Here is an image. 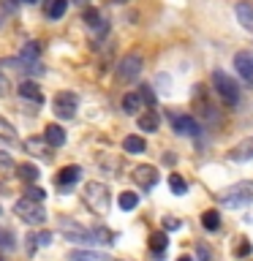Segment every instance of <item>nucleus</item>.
I'll list each match as a JSON object with an SVG mask.
<instances>
[{
  "mask_svg": "<svg viewBox=\"0 0 253 261\" xmlns=\"http://www.w3.org/2000/svg\"><path fill=\"white\" fill-rule=\"evenodd\" d=\"M109 188L104 182H87L85 191H82V201L87 204L90 212H95V215H106L109 212Z\"/></svg>",
  "mask_w": 253,
  "mask_h": 261,
  "instance_id": "1",
  "label": "nucleus"
},
{
  "mask_svg": "<svg viewBox=\"0 0 253 261\" xmlns=\"http://www.w3.org/2000/svg\"><path fill=\"white\" fill-rule=\"evenodd\" d=\"M171 125H174V130L180 136H199L201 134V125L191 117V114H174V117H171Z\"/></svg>",
  "mask_w": 253,
  "mask_h": 261,
  "instance_id": "7",
  "label": "nucleus"
},
{
  "mask_svg": "<svg viewBox=\"0 0 253 261\" xmlns=\"http://www.w3.org/2000/svg\"><path fill=\"white\" fill-rule=\"evenodd\" d=\"M0 261H3V258H0Z\"/></svg>",
  "mask_w": 253,
  "mask_h": 261,
  "instance_id": "42",
  "label": "nucleus"
},
{
  "mask_svg": "<svg viewBox=\"0 0 253 261\" xmlns=\"http://www.w3.org/2000/svg\"><path fill=\"white\" fill-rule=\"evenodd\" d=\"M65 8H68V0H52L46 8V16L49 19H60V16L65 14Z\"/></svg>",
  "mask_w": 253,
  "mask_h": 261,
  "instance_id": "27",
  "label": "nucleus"
},
{
  "mask_svg": "<svg viewBox=\"0 0 253 261\" xmlns=\"http://www.w3.org/2000/svg\"><path fill=\"white\" fill-rule=\"evenodd\" d=\"M79 177H82L79 166H63L60 171H57V185H73Z\"/></svg>",
  "mask_w": 253,
  "mask_h": 261,
  "instance_id": "16",
  "label": "nucleus"
},
{
  "mask_svg": "<svg viewBox=\"0 0 253 261\" xmlns=\"http://www.w3.org/2000/svg\"><path fill=\"white\" fill-rule=\"evenodd\" d=\"M166 248H169V237H166V231H155V234L150 237V250L161 258L163 253H166Z\"/></svg>",
  "mask_w": 253,
  "mask_h": 261,
  "instance_id": "20",
  "label": "nucleus"
},
{
  "mask_svg": "<svg viewBox=\"0 0 253 261\" xmlns=\"http://www.w3.org/2000/svg\"><path fill=\"white\" fill-rule=\"evenodd\" d=\"M237 19L245 30L253 33V6L250 3H237Z\"/></svg>",
  "mask_w": 253,
  "mask_h": 261,
  "instance_id": "17",
  "label": "nucleus"
},
{
  "mask_svg": "<svg viewBox=\"0 0 253 261\" xmlns=\"http://www.w3.org/2000/svg\"><path fill=\"white\" fill-rule=\"evenodd\" d=\"M134 179H136V185H142L144 191H150V188L158 182V169L155 166H136L134 169Z\"/></svg>",
  "mask_w": 253,
  "mask_h": 261,
  "instance_id": "11",
  "label": "nucleus"
},
{
  "mask_svg": "<svg viewBox=\"0 0 253 261\" xmlns=\"http://www.w3.org/2000/svg\"><path fill=\"white\" fill-rule=\"evenodd\" d=\"M117 204H120V210L131 212V210H136V204H139V196H136L134 191H122V193H120V199H117Z\"/></svg>",
  "mask_w": 253,
  "mask_h": 261,
  "instance_id": "26",
  "label": "nucleus"
},
{
  "mask_svg": "<svg viewBox=\"0 0 253 261\" xmlns=\"http://www.w3.org/2000/svg\"><path fill=\"white\" fill-rule=\"evenodd\" d=\"M177 261H193V258H191V256H180Z\"/></svg>",
  "mask_w": 253,
  "mask_h": 261,
  "instance_id": "38",
  "label": "nucleus"
},
{
  "mask_svg": "<svg viewBox=\"0 0 253 261\" xmlns=\"http://www.w3.org/2000/svg\"><path fill=\"white\" fill-rule=\"evenodd\" d=\"M82 19H85L87 28H93V30H98V33H106V24L101 22V14H98V8H85Z\"/></svg>",
  "mask_w": 253,
  "mask_h": 261,
  "instance_id": "18",
  "label": "nucleus"
},
{
  "mask_svg": "<svg viewBox=\"0 0 253 261\" xmlns=\"http://www.w3.org/2000/svg\"><path fill=\"white\" fill-rule=\"evenodd\" d=\"M24 3H30V6H36V3H41V0H24Z\"/></svg>",
  "mask_w": 253,
  "mask_h": 261,
  "instance_id": "39",
  "label": "nucleus"
},
{
  "mask_svg": "<svg viewBox=\"0 0 253 261\" xmlns=\"http://www.w3.org/2000/svg\"><path fill=\"white\" fill-rule=\"evenodd\" d=\"M71 261H117V258H112V256H104V253H95V250H73Z\"/></svg>",
  "mask_w": 253,
  "mask_h": 261,
  "instance_id": "19",
  "label": "nucleus"
},
{
  "mask_svg": "<svg viewBox=\"0 0 253 261\" xmlns=\"http://www.w3.org/2000/svg\"><path fill=\"white\" fill-rule=\"evenodd\" d=\"M212 85H215L218 95L223 98L226 103H237V101H240V87H237V82L229 76L226 71H215V73H212Z\"/></svg>",
  "mask_w": 253,
  "mask_h": 261,
  "instance_id": "4",
  "label": "nucleus"
},
{
  "mask_svg": "<svg viewBox=\"0 0 253 261\" xmlns=\"http://www.w3.org/2000/svg\"><path fill=\"white\" fill-rule=\"evenodd\" d=\"M201 226L207 228V231H218L220 228V212L218 210H207L201 215Z\"/></svg>",
  "mask_w": 253,
  "mask_h": 261,
  "instance_id": "25",
  "label": "nucleus"
},
{
  "mask_svg": "<svg viewBox=\"0 0 253 261\" xmlns=\"http://www.w3.org/2000/svg\"><path fill=\"white\" fill-rule=\"evenodd\" d=\"M38 55H41V44H38V41H28V44L22 46L19 60H24V63H38Z\"/></svg>",
  "mask_w": 253,
  "mask_h": 261,
  "instance_id": "23",
  "label": "nucleus"
},
{
  "mask_svg": "<svg viewBox=\"0 0 253 261\" xmlns=\"http://www.w3.org/2000/svg\"><path fill=\"white\" fill-rule=\"evenodd\" d=\"M139 98H142V103L144 106H155V93H153V87L150 85H142V90H139Z\"/></svg>",
  "mask_w": 253,
  "mask_h": 261,
  "instance_id": "31",
  "label": "nucleus"
},
{
  "mask_svg": "<svg viewBox=\"0 0 253 261\" xmlns=\"http://www.w3.org/2000/svg\"><path fill=\"white\" fill-rule=\"evenodd\" d=\"M8 93H11V82H8V76L0 71V98H6Z\"/></svg>",
  "mask_w": 253,
  "mask_h": 261,
  "instance_id": "34",
  "label": "nucleus"
},
{
  "mask_svg": "<svg viewBox=\"0 0 253 261\" xmlns=\"http://www.w3.org/2000/svg\"><path fill=\"white\" fill-rule=\"evenodd\" d=\"M16 93H19V98H24V101H30L36 106L44 103V93H41V87L36 85V82H30V79H24L22 85L16 87Z\"/></svg>",
  "mask_w": 253,
  "mask_h": 261,
  "instance_id": "10",
  "label": "nucleus"
},
{
  "mask_svg": "<svg viewBox=\"0 0 253 261\" xmlns=\"http://www.w3.org/2000/svg\"><path fill=\"white\" fill-rule=\"evenodd\" d=\"M38 166H33V163H22V166H16V177L24 179L28 185H36V179H38Z\"/></svg>",
  "mask_w": 253,
  "mask_h": 261,
  "instance_id": "21",
  "label": "nucleus"
},
{
  "mask_svg": "<svg viewBox=\"0 0 253 261\" xmlns=\"http://www.w3.org/2000/svg\"><path fill=\"white\" fill-rule=\"evenodd\" d=\"M139 109H142V98H139V93H125L122 95V112L125 114H139Z\"/></svg>",
  "mask_w": 253,
  "mask_h": 261,
  "instance_id": "24",
  "label": "nucleus"
},
{
  "mask_svg": "<svg viewBox=\"0 0 253 261\" xmlns=\"http://www.w3.org/2000/svg\"><path fill=\"white\" fill-rule=\"evenodd\" d=\"M196 256H199V261H215V256H212V248H207L204 242L196 245Z\"/></svg>",
  "mask_w": 253,
  "mask_h": 261,
  "instance_id": "33",
  "label": "nucleus"
},
{
  "mask_svg": "<svg viewBox=\"0 0 253 261\" xmlns=\"http://www.w3.org/2000/svg\"><path fill=\"white\" fill-rule=\"evenodd\" d=\"M77 106H79L77 93H57L55 95V114L60 120H71L77 114Z\"/></svg>",
  "mask_w": 253,
  "mask_h": 261,
  "instance_id": "6",
  "label": "nucleus"
},
{
  "mask_svg": "<svg viewBox=\"0 0 253 261\" xmlns=\"http://www.w3.org/2000/svg\"><path fill=\"white\" fill-rule=\"evenodd\" d=\"M0 248H3V250H14V248H16L11 228H0Z\"/></svg>",
  "mask_w": 253,
  "mask_h": 261,
  "instance_id": "30",
  "label": "nucleus"
},
{
  "mask_svg": "<svg viewBox=\"0 0 253 261\" xmlns=\"http://www.w3.org/2000/svg\"><path fill=\"white\" fill-rule=\"evenodd\" d=\"M142 68H144V57L139 52H128L117 65V79L120 82H134L139 73H142Z\"/></svg>",
  "mask_w": 253,
  "mask_h": 261,
  "instance_id": "5",
  "label": "nucleus"
},
{
  "mask_svg": "<svg viewBox=\"0 0 253 261\" xmlns=\"http://www.w3.org/2000/svg\"><path fill=\"white\" fill-rule=\"evenodd\" d=\"M14 212L24 220V223H30V226H44L46 223L44 204H36V201H30V199H19V201L14 204Z\"/></svg>",
  "mask_w": 253,
  "mask_h": 261,
  "instance_id": "3",
  "label": "nucleus"
},
{
  "mask_svg": "<svg viewBox=\"0 0 253 261\" xmlns=\"http://www.w3.org/2000/svg\"><path fill=\"white\" fill-rule=\"evenodd\" d=\"M136 125H139V130H144V134H155V130H158V114H155L153 109L144 112V114H139Z\"/></svg>",
  "mask_w": 253,
  "mask_h": 261,
  "instance_id": "13",
  "label": "nucleus"
},
{
  "mask_svg": "<svg viewBox=\"0 0 253 261\" xmlns=\"http://www.w3.org/2000/svg\"><path fill=\"white\" fill-rule=\"evenodd\" d=\"M22 147H24V150H28L30 155H36V158L52 161V147L46 144V139H44V136H30V139H24Z\"/></svg>",
  "mask_w": 253,
  "mask_h": 261,
  "instance_id": "9",
  "label": "nucleus"
},
{
  "mask_svg": "<svg viewBox=\"0 0 253 261\" xmlns=\"http://www.w3.org/2000/svg\"><path fill=\"white\" fill-rule=\"evenodd\" d=\"M0 136L8 139V142H14V139H16V130H14V125H11L8 120H3V117H0Z\"/></svg>",
  "mask_w": 253,
  "mask_h": 261,
  "instance_id": "32",
  "label": "nucleus"
},
{
  "mask_svg": "<svg viewBox=\"0 0 253 261\" xmlns=\"http://www.w3.org/2000/svg\"><path fill=\"white\" fill-rule=\"evenodd\" d=\"M234 68L248 85H253V52L250 49H242V52L234 55Z\"/></svg>",
  "mask_w": 253,
  "mask_h": 261,
  "instance_id": "8",
  "label": "nucleus"
},
{
  "mask_svg": "<svg viewBox=\"0 0 253 261\" xmlns=\"http://www.w3.org/2000/svg\"><path fill=\"white\" fill-rule=\"evenodd\" d=\"M52 242V231H33L28 237V248L30 250H38V248H46Z\"/></svg>",
  "mask_w": 253,
  "mask_h": 261,
  "instance_id": "22",
  "label": "nucleus"
},
{
  "mask_svg": "<svg viewBox=\"0 0 253 261\" xmlns=\"http://www.w3.org/2000/svg\"><path fill=\"white\" fill-rule=\"evenodd\" d=\"M250 250H253V248H250V242H248V240H242L240 245H237V250H234V253H237L240 258H245V256H250Z\"/></svg>",
  "mask_w": 253,
  "mask_h": 261,
  "instance_id": "35",
  "label": "nucleus"
},
{
  "mask_svg": "<svg viewBox=\"0 0 253 261\" xmlns=\"http://www.w3.org/2000/svg\"><path fill=\"white\" fill-rule=\"evenodd\" d=\"M163 223H166V228H169V231H174V228H180V220H174V218H166Z\"/></svg>",
  "mask_w": 253,
  "mask_h": 261,
  "instance_id": "37",
  "label": "nucleus"
},
{
  "mask_svg": "<svg viewBox=\"0 0 253 261\" xmlns=\"http://www.w3.org/2000/svg\"><path fill=\"white\" fill-rule=\"evenodd\" d=\"M114 3H128V0H114Z\"/></svg>",
  "mask_w": 253,
  "mask_h": 261,
  "instance_id": "40",
  "label": "nucleus"
},
{
  "mask_svg": "<svg viewBox=\"0 0 253 261\" xmlns=\"http://www.w3.org/2000/svg\"><path fill=\"white\" fill-rule=\"evenodd\" d=\"M122 150H125V152H131V155H139V152H144V150H147V142H144L142 136L131 134V136H125V139H122Z\"/></svg>",
  "mask_w": 253,
  "mask_h": 261,
  "instance_id": "14",
  "label": "nucleus"
},
{
  "mask_svg": "<svg viewBox=\"0 0 253 261\" xmlns=\"http://www.w3.org/2000/svg\"><path fill=\"white\" fill-rule=\"evenodd\" d=\"M169 188H171V193H174V196H185L188 193V182L180 174H171L169 177Z\"/></svg>",
  "mask_w": 253,
  "mask_h": 261,
  "instance_id": "28",
  "label": "nucleus"
},
{
  "mask_svg": "<svg viewBox=\"0 0 253 261\" xmlns=\"http://www.w3.org/2000/svg\"><path fill=\"white\" fill-rule=\"evenodd\" d=\"M220 204L229 210L234 207H248V204H253V182H248V179H242V182H234L229 185L223 196H220Z\"/></svg>",
  "mask_w": 253,
  "mask_h": 261,
  "instance_id": "2",
  "label": "nucleus"
},
{
  "mask_svg": "<svg viewBox=\"0 0 253 261\" xmlns=\"http://www.w3.org/2000/svg\"><path fill=\"white\" fill-rule=\"evenodd\" d=\"M232 161H250L253 158V139H245L242 144H237L232 152H229Z\"/></svg>",
  "mask_w": 253,
  "mask_h": 261,
  "instance_id": "15",
  "label": "nucleus"
},
{
  "mask_svg": "<svg viewBox=\"0 0 253 261\" xmlns=\"http://www.w3.org/2000/svg\"><path fill=\"white\" fill-rule=\"evenodd\" d=\"M44 139H46V144L52 147V150H55V147H63L65 144V130L57 125V122H52V125L44 128Z\"/></svg>",
  "mask_w": 253,
  "mask_h": 261,
  "instance_id": "12",
  "label": "nucleus"
},
{
  "mask_svg": "<svg viewBox=\"0 0 253 261\" xmlns=\"http://www.w3.org/2000/svg\"><path fill=\"white\" fill-rule=\"evenodd\" d=\"M77 3H82V6H85V3H87V0H77Z\"/></svg>",
  "mask_w": 253,
  "mask_h": 261,
  "instance_id": "41",
  "label": "nucleus"
},
{
  "mask_svg": "<svg viewBox=\"0 0 253 261\" xmlns=\"http://www.w3.org/2000/svg\"><path fill=\"white\" fill-rule=\"evenodd\" d=\"M0 169H14V161L8 152H0Z\"/></svg>",
  "mask_w": 253,
  "mask_h": 261,
  "instance_id": "36",
  "label": "nucleus"
},
{
  "mask_svg": "<svg viewBox=\"0 0 253 261\" xmlns=\"http://www.w3.org/2000/svg\"><path fill=\"white\" fill-rule=\"evenodd\" d=\"M24 199L41 204V201L46 199V191H44V188H38V185H28V188H24Z\"/></svg>",
  "mask_w": 253,
  "mask_h": 261,
  "instance_id": "29",
  "label": "nucleus"
}]
</instances>
